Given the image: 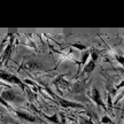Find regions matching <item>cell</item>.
I'll list each match as a JSON object with an SVG mask.
<instances>
[{
  "instance_id": "1",
  "label": "cell",
  "mask_w": 124,
  "mask_h": 124,
  "mask_svg": "<svg viewBox=\"0 0 124 124\" xmlns=\"http://www.w3.org/2000/svg\"><path fill=\"white\" fill-rule=\"evenodd\" d=\"M0 79L7 80V82L12 83V84H17L23 86V82L18 77H16L15 75H10V74L6 72V71H0Z\"/></svg>"
},
{
  "instance_id": "2",
  "label": "cell",
  "mask_w": 124,
  "mask_h": 124,
  "mask_svg": "<svg viewBox=\"0 0 124 124\" xmlns=\"http://www.w3.org/2000/svg\"><path fill=\"white\" fill-rule=\"evenodd\" d=\"M55 98V100L59 102V105L62 107H64V108H84L83 105H80V103H77V102H74V101H68V100H64V99H61V98L56 97V95H54Z\"/></svg>"
},
{
  "instance_id": "3",
  "label": "cell",
  "mask_w": 124,
  "mask_h": 124,
  "mask_svg": "<svg viewBox=\"0 0 124 124\" xmlns=\"http://www.w3.org/2000/svg\"><path fill=\"white\" fill-rule=\"evenodd\" d=\"M90 97H91V99H92L93 101L97 103L98 106L102 107V108H103L106 111H108V110H107V107L105 106V103H103V101H102L101 95H100V93H99V91H98L97 89H93L92 90V92H91V95H90Z\"/></svg>"
},
{
  "instance_id": "4",
  "label": "cell",
  "mask_w": 124,
  "mask_h": 124,
  "mask_svg": "<svg viewBox=\"0 0 124 124\" xmlns=\"http://www.w3.org/2000/svg\"><path fill=\"white\" fill-rule=\"evenodd\" d=\"M13 43H14V38L12 37L10 40H9L8 45L6 46V48L4 51V54H2V60H4V63L7 62L9 58H10V54H12V49H13Z\"/></svg>"
},
{
  "instance_id": "5",
  "label": "cell",
  "mask_w": 124,
  "mask_h": 124,
  "mask_svg": "<svg viewBox=\"0 0 124 124\" xmlns=\"http://www.w3.org/2000/svg\"><path fill=\"white\" fill-rule=\"evenodd\" d=\"M16 115L20 117V118H22V120L27 121V122H36L37 118H36L33 115H31L29 113H25V111H21V110H16Z\"/></svg>"
},
{
  "instance_id": "6",
  "label": "cell",
  "mask_w": 124,
  "mask_h": 124,
  "mask_svg": "<svg viewBox=\"0 0 124 124\" xmlns=\"http://www.w3.org/2000/svg\"><path fill=\"white\" fill-rule=\"evenodd\" d=\"M0 97L2 98L5 101H14V100H15V98H16V95H15V93H14L13 91H10V90H6V91H2V92H1Z\"/></svg>"
},
{
  "instance_id": "7",
  "label": "cell",
  "mask_w": 124,
  "mask_h": 124,
  "mask_svg": "<svg viewBox=\"0 0 124 124\" xmlns=\"http://www.w3.org/2000/svg\"><path fill=\"white\" fill-rule=\"evenodd\" d=\"M94 68H95V62L93 61H90L86 66L84 67V69H83V72H82V76L85 75V74H90V72H92L94 70Z\"/></svg>"
},
{
  "instance_id": "8",
  "label": "cell",
  "mask_w": 124,
  "mask_h": 124,
  "mask_svg": "<svg viewBox=\"0 0 124 124\" xmlns=\"http://www.w3.org/2000/svg\"><path fill=\"white\" fill-rule=\"evenodd\" d=\"M84 86H85V82H80V83H76V84L72 85L71 87V92L74 93H79L84 90Z\"/></svg>"
},
{
  "instance_id": "9",
  "label": "cell",
  "mask_w": 124,
  "mask_h": 124,
  "mask_svg": "<svg viewBox=\"0 0 124 124\" xmlns=\"http://www.w3.org/2000/svg\"><path fill=\"white\" fill-rule=\"evenodd\" d=\"M25 68L29 69V70H36V69H39L40 68V64L36 61H30L29 63L25 64Z\"/></svg>"
},
{
  "instance_id": "10",
  "label": "cell",
  "mask_w": 124,
  "mask_h": 124,
  "mask_svg": "<svg viewBox=\"0 0 124 124\" xmlns=\"http://www.w3.org/2000/svg\"><path fill=\"white\" fill-rule=\"evenodd\" d=\"M45 117H46L49 122H52L53 124H62L61 122L59 121V115L58 114H54V115H52V116H45Z\"/></svg>"
},
{
  "instance_id": "11",
  "label": "cell",
  "mask_w": 124,
  "mask_h": 124,
  "mask_svg": "<svg viewBox=\"0 0 124 124\" xmlns=\"http://www.w3.org/2000/svg\"><path fill=\"white\" fill-rule=\"evenodd\" d=\"M90 55H91V61L93 62H95L99 59V51H98L97 48H92L91 51H90Z\"/></svg>"
},
{
  "instance_id": "12",
  "label": "cell",
  "mask_w": 124,
  "mask_h": 124,
  "mask_svg": "<svg viewBox=\"0 0 124 124\" xmlns=\"http://www.w3.org/2000/svg\"><path fill=\"white\" fill-rule=\"evenodd\" d=\"M55 84H58L59 87H62V89H67V86L69 85V83L68 82H66V80L63 79L62 77H60L56 82H55Z\"/></svg>"
},
{
  "instance_id": "13",
  "label": "cell",
  "mask_w": 124,
  "mask_h": 124,
  "mask_svg": "<svg viewBox=\"0 0 124 124\" xmlns=\"http://www.w3.org/2000/svg\"><path fill=\"white\" fill-rule=\"evenodd\" d=\"M101 123H103V124H115L114 122H113V120H111L108 115H105L103 117H102V118H101Z\"/></svg>"
},
{
  "instance_id": "14",
  "label": "cell",
  "mask_w": 124,
  "mask_h": 124,
  "mask_svg": "<svg viewBox=\"0 0 124 124\" xmlns=\"http://www.w3.org/2000/svg\"><path fill=\"white\" fill-rule=\"evenodd\" d=\"M71 46L72 47H75V48L79 49V51H84V49H86V46L83 44H79V43H75V44H71Z\"/></svg>"
},
{
  "instance_id": "15",
  "label": "cell",
  "mask_w": 124,
  "mask_h": 124,
  "mask_svg": "<svg viewBox=\"0 0 124 124\" xmlns=\"http://www.w3.org/2000/svg\"><path fill=\"white\" fill-rule=\"evenodd\" d=\"M89 56H90V52H89V51H87V52H85V53L82 55V63H80L82 66H84V64H85V62L87 61Z\"/></svg>"
},
{
  "instance_id": "16",
  "label": "cell",
  "mask_w": 124,
  "mask_h": 124,
  "mask_svg": "<svg viewBox=\"0 0 124 124\" xmlns=\"http://www.w3.org/2000/svg\"><path fill=\"white\" fill-rule=\"evenodd\" d=\"M0 103H1V105H2L5 108H7L8 110H12V108H10V106H9L8 103H7V101H5V100L1 97H0Z\"/></svg>"
},
{
  "instance_id": "17",
  "label": "cell",
  "mask_w": 124,
  "mask_h": 124,
  "mask_svg": "<svg viewBox=\"0 0 124 124\" xmlns=\"http://www.w3.org/2000/svg\"><path fill=\"white\" fill-rule=\"evenodd\" d=\"M79 121H80V124H94L91 120H89V118H84V117H80Z\"/></svg>"
},
{
  "instance_id": "18",
  "label": "cell",
  "mask_w": 124,
  "mask_h": 124,
  "mask_svg": "<svg viewBox=\"0 0 124 124\" xmlns=\"http://www.w3.org/2000/svg\"><path fill=\"white\" fill-rule=\"evenodd\" d=\"M107 106H108V108H113V102H111V95L110 94H109V95H108V105H107Z\"/></svg>"
},
{
  "instance_id": "19",
  "label": "cell",
  "mask_w": 124,
  "mask_h": 124,
  "mask_svg": "<svg viewBox=\"0 0 124 124\" xmlns=\"http://www.w3.org/2000/svg\"><path fill=\"white\" fill-rule=\"evenodd\" d=\"M116 59H117V61L120 62L121 64H122V66H123V63H124V60H123V56H121V55H116Z\"/></svg>"
},
{
  "instance_id": "20",
  "label": "cell",
  "mask_w": 124,
  "mask_h": 124,
  "mask_svg": "<svg viewBox=\"0 0 124 124\" xmlns=\"http://www.w3.org/2000/svg\"><path fill=\"white\" fill-rule=\"evenodd\" d=\"M0 48H2V44L0 45ZM0 52H1V49H0Z\"/></svg>"
}]
</instances>
